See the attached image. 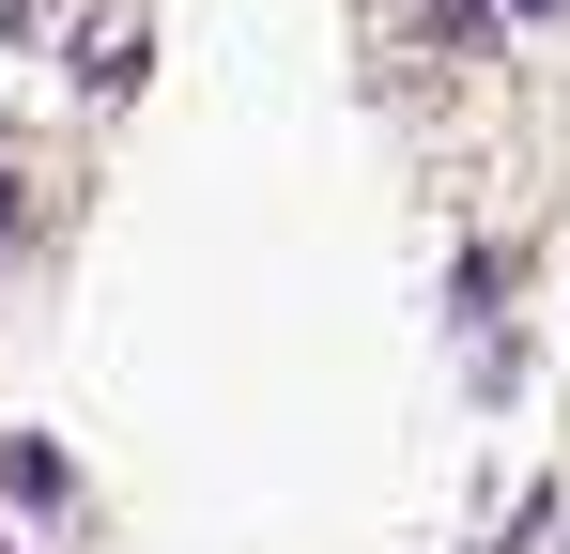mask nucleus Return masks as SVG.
Instances as JSON below:
<instances>
[{"label": "nucleus", "mask_w": 570, "mask_h": 554, "mask_svg": "<svg viewBox=\"0 0 570 554\" xmlns=\"http://www.w3.org/2000/svg\"><path fill=\"white\" fill-rule=\"evenodd\" d=\"M509 16H556V0H509Z\"/></svg>", "instance_id": "2"}, {"label": "nucleus", "mask_w": 570, "mask_h": 554, "mask_svg": "<svg viewBox=\"0 0 570 554\" xmlns=\"http://www.w3.org/2000/svg\"><path fill=\"white\" fill-rule=\"evenodd\" d=\"M478 16H493V0H432V31H478Z\"/></svg>", "instance_id": "1"}, {"label": "nucleus", "mask_w": 570, "mask_h": 554, "mask_svg": "<svg viewBox=\"0 0 570 554\" xmlns=\"http://www.w3.org/2000/svg\"><path fill=\"white\" fill-rule=\"evenodd\" d=\"M0 231H16V200H0Z\"/></svg>", "instance_id": "3"}]
</instances>
